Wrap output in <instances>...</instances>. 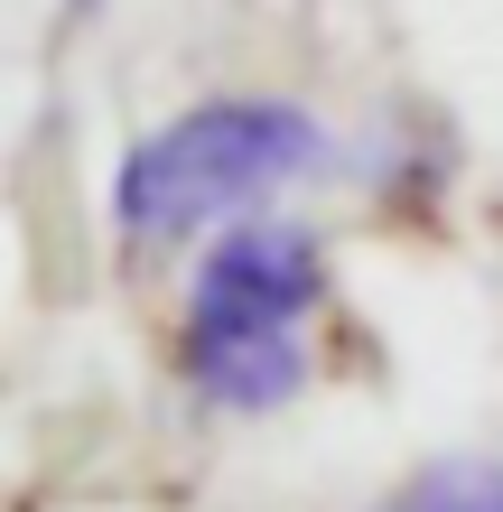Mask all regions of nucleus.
Here are the masks:
<instances>
[{
	"instance_id": "obj_1",
	"label": "nucleus",
	"mask_w": 503,
	"mask_h": 512,
	"mask_svg": "<svg viewBox=\"0 0 503 512\" xmlns=\"http://www.w3.org/2000/svg\"><path fill=\"white\" fill-rule=\"evenodd\" d=\"M327 308V243L308 224L243 215L187 270L177 382L215 419H261L308 391V326Z\"/></svg>"
},
{
	"instance_id": "obj_2",
	"label": "nucleus",
	"mask_w": 503,
	"mask_h": 512,
	"mask_svg": "<svg viewBox=\"0 0 503 512\" xmlns=\"http://www.w3.org/2000/svg\"><path fill=\"white\" fill-rule=\"evenodd\" d=\"M327 168V131L317 112L280 94H215L187 103L177 122L140 131L112 168V233L131 252H177V243H215L224 224L261 215L280 187Z\"/></svg>"
},
{
	"instance_id": "obj_3",
	"label": "nucleus",
	"mask_w": 503,
	"mask_h": 512,
	"mask_svg": "<svg viewBox=\"0 0 503 512\" xmlns=\"http://www.w3.org/2000/svg\"><path fill=\"white\" fill-rule=\"evenodd\" d=\"M373 512H503V466H494V457H448V466H420L401 494H382Z\"/></svg>"
}]
</instances>
